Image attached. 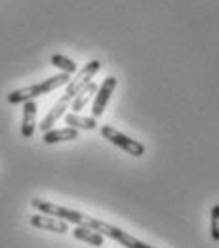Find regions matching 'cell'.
Segmentation results:
<instances>
[{"mask_svg": "<svg viewBox=\"0 0 219 248\" xmlns=\"http://www.w3.org/2000/svg\"><path fill=\"white\" fill-rule=\"evenodd\" d=\"M101 136H103L107 141H111L113 145L120 147L128 155H131V156L145 155V145H143L141 141L128 138L126 134L118 132L117 128H113V126H109V124H107V126H101Z\"/></svg>", "mask_w": 219, "mask_h": 248, "instance_id": "obj_3", "label": "cell"}, {"mask_svg": "<svg viewBox=\"0 0 219 248\" xmlns=\"http://www.w3.org/2000/svg\"><path fill=\"white\" fill-rule=\"evenodd\" d=\"M36 111H38V105L34 99H29L23 103V121H21V136L25 140H29L34 136V130H36Z\"/></svg>", "mask_w": 219, "mask_h": 248, "instance_id": "obj_7", "label": "cell"}, {"mask_svg": "<svg viewBox=\"0 0 219 248\" xmlns=\"http://www.w3.org/2000/svg\"><path fill=\"white\" fill-rule=\"evenodd\" d=\"M210 233H212V239L219 243V202L214 204L210 212Z\"/></svg>", "mask_w": 219, "mask_h": 248, "instance_id": "obj_13", "label": "cell"}, {"mask_svg": "<svg viewBox=\"0 0 219 248\" xmlns=\"http://www.w3.org/2000/svg\"><path fill=\"white\" fill-rule=\"evenodd\" d=\"M117 88V78L115 77H107L101 86H97V92H95V99H94V107H92V117L99 119L103 113H105V107L111 99V95Z\"/></svg>", "mask_w": 219, "mask_h": 248, "instance_id": "obj_5", "label": "cell"}, {"mask_svg": "<svg viewBox=\"0 0 219 248\" xmlns=\"http://www.w3.org/2000/svg\"><path fill=\"white\" fill-rule=\"evenodd\" d=\"M76 138H78V130L67 126V128H59V130H52L50 128L48 132H44L42 141L48 143V145H52V143H59V141H73Z\"/></svg>", "mask_w": 219, "mask_h": 248, "instance_id": "obj_8", "label": "cell"}, {"mask_svg": "<svg viewBox=\"0 0 219 248\" xmlns=\"http://www.w3.org/2000/svg\"><path fill=\"white\" fill-rule=\"evenodd\" d=\"M99 69H101V62H99V60H92L90 63H86V65L80 69V73L76 75V78L69 80L65 92L71 93V95H76V93L80 92L88 82H92V78H94L95 73H97Z\"/></svg>", "mask_w": 219, "mask_h": 248, "instance_id": "obj_4", "label": "cell"}, {"mask_svg": "<svg viewBox=\"0 0 219 248\" xmlns=\"http://www.w3.org/2000/svg\"><path fill=\"white\" fill-rule=\"evenodd\" d=\"M50 62H52L54 67L61 69V73H67V75H73V73L78 71L76 63L73 62V60H69V58H65V56H61V54H54V56L50 58Z\"/></svg>", "mask_w": 219, "mask_h": 248, "instance_id": "obj_12", "label": "cell"}, {"mask_svg": "<svg viewBox=\"0 0 219 248\" xmlns=\"http://www.w3.org/2000/svg\"><path fill=\"white\" fill-rule=\"evenodd\" d=\"M31 225L36 227V229H44V231H54V233H67L69 231V221L65 219H59L56 216H48V214H36V216H31Z\"/></svg>", "mask_w": 219, "mask_h": 248, "instance_id": "obj_6", "label": "cell"}, {"mask_svg": "<svg viewBox=\"0 0 219 248\" xmlns=\"http://www.w3.org/2000/svg\"><path fill=\"white\" fill-rule=\"evenodd\" d=\"M73 237L82 241V243H88L92 247H103V243H105V237L101 233H97V231L90 229V227H82V225L73 229Z\"/></svg>", "mask_w": 219, "mask_h": 248, "instance_id": "obj_9", "label": "cell"}, {"mask_svg": "<svg viewBox=\"0 0 219 248\" xmlns=\"http://www.w3.org/2000/svg\"><path fill=\"white\" fill-rule=\"evenodd\" d=\"M82 227H90V229H94L97 233H101L103 237H109V239L120 243V245L126 248H155V247H151V245H147V243H143V241H139V239H135V237H131L130 233L122 231L120 227L111 225V223H107V221H101V219L88 216V214L84 216Z\"/></svg>", "mask_w": 219, "mask_h": 248, "instance_id": "obj_2", "label": "cell"}, {"mask_svg": "<svg viewBox=\"0 0 219 248\" xmlns=\"http://www.w3.org/2000/svg\"><path fill=\"white\" fill-rule=\"evenodd\" d=\"M71 80V75L67 73H59L56 77H50L38 84H31V86H25V88H19V90H14V92L8 93V103L12 105H19V103H25L29 99H36L38 95H44V93H50L61 86H67Z\"/></svg>", "mask_w": 219, "mask_h": 248, "instance_id": "obj_1", "label": "cell"}, {"mask_svg": "<svg viewBox=\"0 0 219 248\" xmlns=\"http://www.w3.org/2000/svg\"><path fill=\"white\" fill-rule=\"evenodd\" d=\"M65 123L71 128H76V130H95L97 128V119L95 117H80L76 113L65 115Z\"/></svg>", "mask_w": 219, "mask_h": 248, "instance_id": "obj_10", "label": "cell"}, {"mask_svg": "<svg viewBox=\"0 0 219 248\" xmlns=\"http://www.w3.org/2000/svg\"><path fill=\"white\" fill-rule=\"evenodd\" d=\"M95 92H97V84L95 82H88L80 92L74 95V99H73V111H82L86 107V103L95 95Z\"/></svg>", "mask_w": 219, "mask_h": 248, "instance_id": "obj_11", "label": "cell"}]
</instances>
